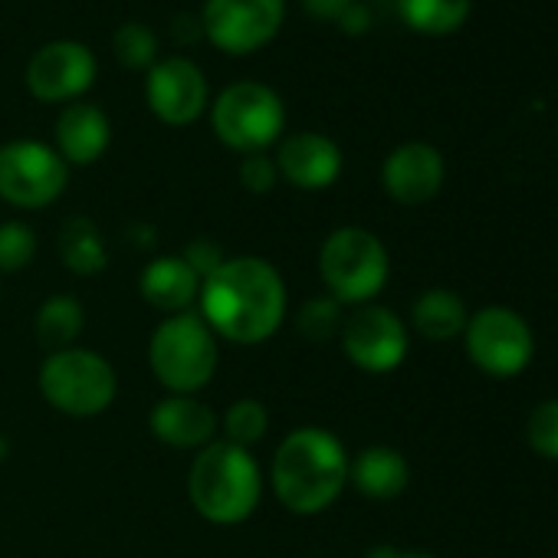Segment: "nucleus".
I'll use <instances>...</instances> for the list:
<instances>
[{
  "mask_svg": "<svg viewBox=\"0 0 558 558\" xmlns=\"http://www.w3.org/2000/svg\"><path fill=\"white\" fill-rule=\"evenodd\" d=\"M148 106L168 125H187L207 109V80L187 57H165L148 66Z\"/></svg>",
  "mask_w": 558,
  "mask_h": 558,
  "instance_id": "obj_13",
  "label": "nucleus"
},
{
  "mask_svg": "<svg viewBox=\"0 0 558 558\" xmlns=\"http://www.w3.org/2000/svg\"><path fill=\"white\" fill-rule=\"evenodd\" d=\"M86 329V310L76 296H50L44 300V306L37 310V319H34V332H37V342L50 352H60V349H73L76 339L83 336Z\"/></svg>",
  "mask_w": 558,
  "mask_h": 558,
  "instance_id": "obj_21",
  "label": "nucleus"
},
{
  "mask_svg": "<svg viewBox=\"0 0 558 558\" xmlns=\"http://www.w3.org/2000/svg\"><path fill=\"white\" fill-rule=\"evenodd\" d=\"M279 181V168H276V158H269L266 151H250L243 155L240 161V184L253 194H266L272 191Z\"/></svg>",
  "mask_w": 558,
  "mask_h": 558,
  "instance_id": "obj_29",
  "label": "nucleus"
},
{
  "mask_svg": "<svg viewBox=\"0 0 558 558\" xmlns=\"http://www.w3.org/2000/svg\"><path fill=\"white\" fill-rule=\"evenodd\" d=\"M40 395L66 417H96L112 408L119 395V375L112 362L93 349H60L40 365Z\"/></svg>",
  "mask_w": 558,
  "mask_h": 558,
  "instance_id": "obj_6",
  "label": "nucleus"
},
{
  "mask_svg": "<svg viewBox=\"0 0 558 558\" xmlns=\"http://www.w3.org/2000/svg\"><path fill=\"white\" fill-rule=\"evenodd\" d=\"M37 256V233L24 220L0 223V276L21 272Z\"/></svg>",
  "mask_w": 558,
  "mask_h": 558,
  "instance_id": "obj_26",
  "label": "nucleus"
},
{
  "mask_svg": "<svg viewBox=\"0 0 558 558\" xmlns=\"http://www.w3.org/2000/svg\"><path fill=\"white\" fill-rule=\"evenodd\" d=\"M220 430H223V440L227 444H236V447H256L266 430H269V411L263 401L256 398H236L223 417H220Z\"/></svg>",
  "mask_w": 558,
  "mask_h": 558,
  "instance_id": "obj_24",
  "label": "nucleus"
},
{
  "mask_svg": "<svg viewBox=\"0 0 558 558\" xmlns=\"http://www.w3.org/2000/svg\"><path fill=\"white\" fill-rule=\"evenodd\" d=\"M148 430L171 450H204L217 440L220 417L197 395H168L148 411Z\"/></svg>",
  "mask_w": 558,
  "mask_h": 558,
  "instance_id": "obj_15",
  "label": "nucleus"
},
{
  "mask_svg": "<svg viewBox=\"0 0 558 558\" xmlns=\"http://www.w3.org/2000/svg\"><path fill=\"white\" fill-rule=\"evenodd\" d=\"M187 499L201 519L214 525H240L263 499V470L246 447L214 440L197 450L191 463Z\"/></svg>",
  "mask_w": 558,
  "mask_h": 558,
  "instance_id": "obj_3",
  "label": "nucleus"
},
{
  "mask_svg": "<svg viewBox=\"0 0 558 558\" xmlns=\"http://www.w3.org/2000/svg\"><path fill=\"white\" fill-rule=\"evenodd\" d=\"M349 450L326 427H296L276 447L269 486L279 506L296 515H319L339 502L349 486Z\"/></svg>",
  "mask_w": 558,
  "mask_h": 558,
  "instance_id": "obj_2",
  "label": "nucleus"
},
{
  "mask_svg": "<svg viewBox=\"0 0 558 558\" xmlns=\"http://www.w3.org/2000/svg\"><path fill=\"white\" fill-rule=\"evenodd\" d=\"M279 178L300 191H326L342 174V148L319 132H296L276 151Z\"/></svg>",
  "mask_w": 558,
  "mask_h": 558,
  "instance_id": "obj_16",
  "label": "nucleus"
},
{
  "mask_svg": "<svg viewBox=\"0 0 558 558\" xmlns=\"http://www.w3.org/2000/svg\"><path fill=\"white\" fill-rule=\"evenodd\" d=\"M112 50H116V57H119L122 66H129V70H148L158 60V37L142 21H129V24H122L116 31Z\"/></svg>",
  "mask_w": 558,
  "mask_h": 558,
  "instance_id": "obj_25",
  "label": "nucleus"
},
{
  "mask_svg": "<svg viewBox=\"0 0 558 558\" xmlns=\"http://www.w3.org/2000/svg\"><path fill=\"white\" fill-rule=\"evenodd\" d=\"M210 125L217 138L240 155L266 151L287 125V109L266 83L240 80L214 99Z\"/></svg>",
  "mask_w": 558,
  "mask_h": 558,
  "instance_id": "obj_7",
  "label": "nucleus"
},
{
  "mask_svg": "<svg viewBox=\"0 0 558 558\" xmlns=\"http://www.w3.org/2000/svg\"><path fill=\"white\" fill-rule=\"evenodd\" d=\"M525 440L538 457L558 463V398H548L532 408L525 424Z\"/></svg>",
  "mask_w": 558,
  "mask_h": 558,
  "instance_id": "obj_28",
  "label": "nucleus"
},
{
  "mask_svg": "<svg viewBox=\"0 0 558 558\" xmlns=\"http://www.w3.org/2000/svg\"><path fill=\"white\" fill-rule=\"evenodd\" d=\"M287 0H207L201 11V31L230 53H250L263 47L283 24Z\"/></svg>",
  "mask_w": 558,
  "mask_h": 558,
  "instance_id": "obj_11",
  "label": "nucleus"
},
{
  "mask_svg": "<svg viewBox=\"0 0 558 558\" xmlns=\"http://www.w3.org/2000/svg\"><path fill=\"white\" fill-rule=\"evenodd\" d=\"M339 21H342V27H345V31H365V27H368V11L352 0V4L345 8V14H342Z\"/></svg>",
  "mask_w": 558,
  "mask_h": 558,
  "instance_id": "obj_33",
  "label": "nucleus"
},
{
  "mask_svg": "<svg viewBox=\"0 0 558 558\" xmlns=\"http://www.w3.org/2000/svg\"><path fill=\"white\" fill-rule=\"evenodd\" d=\"M352 4V0H306L310 14L316 17H329V21H339L345 14V8Z\"/></svg>",
  "mask_w": 558,
  "mask_h": 558,
  "instance_id": "obj_31",
  "label": "nucleus"
},
{
  "mask_svg": "<svg viewBox=\"0 0 558 558\" xmlns=\"http://www.w3.org/2000/svg\"><path fill=\"white\" fill-rule=\"evenodd\" d=\"M444 174H447V165L434 145L404 142L385 158L381 184H385L391 201H398L404 207H417V204H427L440 194Z\"/></svg>",
  "mask_w": 558,
  "mask_h": 558,
  "instance_id": "obj_14",
  "label": "nucleus"
},
{
  "mask_svg": "<svg viewBox=\"0 0 558 558\" xmlns=\"http://www.w3.org/2000/svg\"><path fill=\"white\" fill-rule=\"evenodd\" d=\"M470 362L489 378H515L535 355V336L529 323L509 306H486L470 316L463 329Z\"/></svg>",
  "mask_w": 558,
  "mask_h": 558,
  "instance_id": "obj_9",
  "label": "nucleus"
},
{
  "mask_svg": "<svg viewBox=\"0 0 558 558\" xmlns=\"http://www.w3.org/2000/svg\"><path fill=\"white\" fill-rule=\"evenodd\" d=\"M112 142L109 116L93 102H70L57 119V151L66 165H93Z\"/></svg>",
  "mask_w": 558,
  "mask_h": 558,
  "instance_id": "obj_18",
  "label": "nucleus"
},
{
  "mask_svg": "<svg viewBox=\"0 0 558 558\" xmlns=\"http://www.w3.org/2000/svg\"><path fill=\"white\" fill-rule=\"evenodd\" d=\"M8 453H11V440H8L4 434H0V463L8 460Z\"/></svg>",
  "mask_w": 558,
  "mask_h": 558,
  "instance_id": "obj_34",
  "label": "nucleus"
},
{
  "mask_svg": "<svg viewBox=\"0 0 558 558\" xmlns=\"http://www.w3.org/2000/svg\"><path fill=\"white\" fill-rule=\"evenodd\" d=\"M181 259L201 276V283H204V279L227 259L223 256V250L214 243V240H207V236H197V240H191L187 246H184V253H181Z\"/></svg>",
  "mask_w": 558,
  "mask_h": 558,
  "instance_id": "obj_30",
  "label": "nucleus"
},
{
  "mask_svg": "<svg viewBox=\"0 0 558 558\" xmlns=\"http://www.w3.org/2000/svg\"><path fill=\"white\" fill-rule=\"evenodd\" d=\"M398 11L408 27L440 37L466 24L470 0H398Z\"/></svg>",
  "mask_w": 558,
  "mask_h": 558,
  "instance_id": "obj_23",
  "label": "nucleus"
},
{
  "mask_svg": "<svg viewBox=\"0 0 558 558\" xmlns=\"http://www.w3.org/2000/svg\"><path fill=\"white\" fill-rule=\"evenodd\" d=\"M138 293L165 316L191 313L201 296V276L181 256H155L138 276Z\"/></svg>",
  "mask_w": 558,
  "mask_h": 558,
  "instance_id": "obj_17",
  "label": "nucleus"
},
{
  "mask_svg": "<svg viewBox=\"0 0 558 558\" xmlns=\"http://www.w3.org/2000/svg\"><path fill=\"white\" fill-rule=\"evenodd\" d=\"M60 256L76 276H99L109 266V250L89 217H70L60 230Z\"/></svg>",
  "mask_w": 558,
  "mask_h": 558,
  "instance_id": "obj_22",
  "label": "nucleus"
},
{
  "mask_svg": "<svg viewBox=\"0 0 558 558\" xmlns=\"http://www.w3.org/2000/svg\"><path fill=\"white\" fill-rule=\"evenodd\" d=\"M220 362V339L201 313H178L155 326L148 339V368L168 395L204 391Z\"/></svg>",
  "mask_w": 558,
  "mask_h": 558,
  "instance_id": "obj_4",
  "label": "nucleus"
},
{
  "mask_svg": "<svg viewBox=\"0 0 558 558\" xmlns=\"http://www.w3.org/2000/svg\"><path fill=\"white\" fill-rule=\"evenodd\" d=\"M466 323H470V310L453 290L434 287V290H424L414 300L411 326L427 342H453V339L463 336Z\"/></svg>",
  "mask_w": 558,
  "mask_h": 558,
  "instance_id": "obj_20",
  "label": "nucleus"
},
{
  "mask_svg": "<svg viewBox=\"0 0 558 558\" xmlns=\"http://www.w3.org/2000/svg\"><path fill=\"white\" fill-rule=\"evenodd\" d=\"M319 276L329 296L342 306H368L388 287L391 256L365 227H339L323 240Z\"/></svg>",
  "mask_w": 558,
  "mask_h": 558,
  "instance_id": "obj_5",
  "label": "nucleus"
},
{
  "mask_svg": "<svg viewBox=\"0 0 558 558\" xmlns=\"http://www.w3.org/2000/svg\"><path fill=\"white\" fill-rule=\"evenodd\" d=\"M70 181L63 155L37 138H14L0 145V197L24 210L50 207Z\"/></svg>",
  "mask_w": 558,
  "mask_h": 558,
  "instance_id": "obj_8",
  "label": "nucleus"
},
{
  "mask_svg": "<svg viewBox=\"0 0 558 558\" xmlns=\"http://www.w3.org/2000/svg\"><path fill=\"white\" fill-rule=\"evenodd\" d=\"M342 352L345 359L368 375H388L408 359V326L388 306H359L342 323Z\"/></svg>",
  "mask_w": 558,
  "mask_h": 558,
  "instance_id": "obj_10",
  "label": "nucleus"
},
{
  "mask_svg": "<svg viewBox=\"0 0 558 558\" xmlns=\"http://www.w3.org/2000/svg\"><path fill=\"white\" fill-rule=\"evenodd\" d=\"M349 483L375 502H391L398 499L408 483H411V466L401 450L388 444H372L365 447L352 463H349Z\"/></svg>",
  "mask_w": 558,
  "mask_h": 558,
  "instance_id": "obj_19",
  "label": "nucleus"
},
{
  "mask_svg": "<svg viewBox=\"0 0 558 558\" xmlns=\"http://www.w3.org/2000/svg\"><path fill=\"white\" fill-rule=\"evenodd\" d=\"M342 303H336L332 296H316L303 303V310L296 313V329L310 342H329L342 332Z\"/></svg>",
  "mask_w": 558,
  "mask_h": 558,
  "instance_id": "obj_27",
  "label": "nucleus"
},
{
  "mask_svg": "<svg viewBox=\"0 0 558 558\" xmlns=\"http://www.w3.org/2000/svg\"><path fill=\"white\" fill-rule=\"evenodd\" d=\"M365 558H437V555L417 548H398V545H375Z\"/></svg>",
  "mask_w": 558,
  "mask_h": 558,
  "instance_id": "obj_32",
  "label": "nucleus"
},
{
  "mask_svg": "<svg viewBox=\"0 0 558 558\" xmlns=\"http://www.w3.org/2000/svg\"><path fill=\"white\" fill-rule=\"evenodd\" d=\"M96 80V53L80 40H50L27 63V86L44 102H76Z\"/></svg>",
  "mask_w": 558,
  "mask_h": 558,
  "instance_id": "obj_12",
  "label": "nucleus"
},
{
  "mask_svg": "<svg viewBox=\"0 0 558 558\" xmlns=\"http://www.w3.org/2000/svg\"><path fill=\"white\" fill-rule=\"evenodd\" d=\"M201 319L233 345H259L287 323L290 296L279 269L263 256H227L201 283Z\"/></svg>",
  "mask_w": 558,
  "mask_h": 558,
  "instance_id": "obj_1",
  "label": "nucleus"
}]
</instances>
